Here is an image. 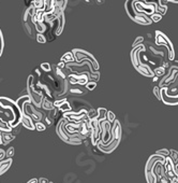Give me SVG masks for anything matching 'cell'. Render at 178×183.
<instances>
[{"label":"cell","mask_w":178,"mask_h":183,"mask_svg":"<svg viewBox=\"0 0 178 183\" xmlns=\"http://www.w3.org/2000/svg\"><path fill=\"white\" fill-rule=\"evenodd\" d=\"M152 93L155 94V96H156V98L158 100H161L162 101V97H161V88L159 87V85L158 86H155L153 87V90H152Z\"/></svg>","instance_id":"7402d4cb"},{"label":"cell","mask_w":178,"mask_h":183,"mask_svg":"<svg viewBox=\"0 0 178 183\" xmlns=\"http://www.w3.org/2000/svg\"><path fill=\"white\" fill-rule=\"evenodd\" d=\"M143 43H144V37L139 36V37H137L135 39V41L133 42L132 47H133V49H134V47H139V45H142Z\"/></svg>","instance_id":"44dd1931"},{"label":"cell","mask_w":178,"mask_h":183,"mask_svg":"<svg viewBox=\"0 0 178 183\" xmlns=\"http://www.w3.org/2000/svg\"><path fill=\"white\" fill-rule=\"evenodd\" d=\"M170 157L172 158L175 166L178 164V151L176 150H170Z\"/></svg>","instance_id":"d6986e66"},{"label":"cell","mask_w":178,"mask_h":183,"mask_svg":"<svg viewBox=\"0 0 178 183\" xmlns=\"http://www.w3.org/2000/svg\"><path fill=\"white\" fill-rule=\"evenodd\" d=\"M20 123L24 127H26L27 129L30 130H34L36 129V123L33 122V120L28 115H23L22 119H20Z\"/></svg>","instance_id":"9c48e42d"},{"label":"cell","mask_w":178,"mask_h":183,"mask_svg":"<svg viewBox=\"0 0 178 183\" xmlns=\"http://www.w3.org/2000/svg\"><path fill=\"white\" fill-rule=\"evenodd\" d=\"M23 126V125H22V123L20 124V125H17L16 127H14L13 129H12V134H13L14 136H16L17 134H20V127Z\"/></svg>","instance_id":"4dcf8cb0"},{"label":"cell","mask_w":178,"mask_h":183,"mask_svg":"<svg viewBox=\"0 0 178 183\" xmlns=\"http://www.w3.org/2000/svg\"><path fill=\"white\" fill-rule=\"evenodd\" d=\"M4 36H2V33H1V30H0V56H1V54H2V51H4Z\"/></svg>","instance_id":"f1b7e54d"},{"label":"cell","mask_w":178,"mask_h":183,"mask_svg":"<svg viewBox=\"0 0 178 183\" xmlns=\"http://www.w3.org/2000/svg\"><path fill=\"white\" fill-rule=\"evenodd\" d=\"M46 125L44 122H39V123H36V129L38 131H44V130L46 129Z\"/></svg>","instance_id":"cb8c5ba5"},{"label":"cell","mask_w":178,"mask_h":183,"mask_svg":"<svg viewBox=\"0 0 178 183\" xmlns=\"http://www.w3.org/2000/svg\"><path fill=\"white\" fill-rule=\"evenodd\" d=\"M14 155V148H9L6 151V157L7 158H12V156Z\"/></svg>","instance_id":"83f0119b"},{"label":"cell","mask_w":178,"mask_h":183,"mask_svg":"<svg viewBox=\"0 0 178 183\" xmlns=\"http://www.w3.org/2000/svg\"><path fill=\"white\" fill-rule=\"evenodd\" d=\"M155 42L157 45L159 47H163L166 49L167 51V55H168V59L170 60H174L175 59V50H174V45L172 43V41L170 40L165 33H163L160 30H156V38H155Z\"/></svg>","instance_id":"3957f363"},{"label":"cell","mask_w":178,"mask_h":183,"mask_svg":"<svg viewBox=\"0 0 178 183\" xmlns=\"http://www.w3.org/2000/svg\"><path fill=\"white\" fill-rule=\"evenodd\" d=\"M27 183H39V179H36V178H34V179L30 180V181H28Z\"/></svg>","instance_id":"1f68e13d"},{"label":"cell","mask_w":178,"mask_h":183,"mask_svg":"<svg viewBox=\"0 0 178 183\" xmlns=\"http://www.w3.org/2000/svg\"><path fill=\"white\" fill-rule=\"evenodd\" d=\"M166 2H171V4H178V0H168Z\"/></svg>","instance_id":"d6a6232c"},{"label":"cell","mask_w":178,"mask_h":183,"mask_svg":"<svg viewBox=\"0 0 178 183\" xmlns=\"http://www.w3.org/2000/svg\"><path fill=\"white\" fill-rule=\"evenodd\" d=\"M162 15L161 14H159V13H155V14H152L151 16H150V18H151L152 20V23H158V22H160V20H162Z\"/></svg>","instance_id":"4316f807"},{"label":"cell","mask_w":178,"mask_h":183,"mask_svg":"<svg viewBox=\"0 0 178 183\" xmlns=\"http://www.w3.org/2000/svg\"><path fill=\"white\" fill-rule=\"evenodd\" d=\"M153 72H155V77L160 78L165 73V68L164 67H158V68H156V69L153 70Z\"/></svg>","instance_id":"ffe728a7"},{"label":"cell","mask_w":178,"mask_h":183,"mask_svg":"<svg viewBox=\"0 0 178 183\" xmlns=\"http://www.w3.org/2000/svg\"><path fill=\"white\" fill-rule=\"evenodd\" d=\"M106 120L109 121V123L113 124L116 120H117V119H116V115L113 111H109V112H107V119H106Z\"/></svg>","instance_id":"d4e9b609"},{"label":"cell","mask_w":178,"mask_h":183,"mask_svg":"<svg viewBox=\"0 0 178 183\" xmlns=\"http://www.w3.org/2000/svg\"><path fill=\"white\" fill-rule=\"evenodd\" d=\"M156 154H158V155H161V156L163 157H168L170 156V150H167V149H161V150H158L157 152H156Z\"/></svg>","instance_id":"603a6c76"},{"label":"cell","mask_w":178,"mask_h":183,"mask_svg":"<svg viewBox=\"0 0 178 183\" xmlns=\"http://www.w3.org/2000/svg\"><path fill=\"white\" fill-rule=\"evenodd\" d=\"M85 87L88 90H93L97 87V83H96V82H89V83L87 84Z\"/></svg>","instance_id":"f546056e"},{"label":"cell","mask_w":178,"mask_h":183,"mask_svg":"<svg viewBox=\"0 0 178 183\" xmlns=\"http://www.w3.org/2000/svg\"><path fill=\"white\" fill-rule=\"evenodd\" d=\"M72 54L74 55V58H75L76 63H82V61H89V63L93 65V70L98 72L100 70V65L98 63V60L95 58L91 53H89L85 50H81V49H74V50L71 51Z\"/></svg>","instance_id":"277c9868"},{"label":"cell","mask_w":178,"mask_h":183,"mask_svg":"<svg viewBox=\"0 0 178 183\" xmlns=\"http://www.w3.org/2000/svg\"><path fill=\"white\" fill-rule=\"evenodd\" d=\"M167 88V87H166ZM166 88H161V97L162 101L166 105V106H178V96H172L167 94Z\"/></svg>","instance_id":"ba28073f"},{"label":"cell","mask_w":178,"mask_h":183,"mask_svg":"<svg viewBox=\"0 0 178 183\" xmlns=\"http://www.w3.org/2000/svg\"><path fill=\"white\" fill-rule=\"evenodd\" d=\"M162 4L161 1H158V4H157V10H156V13L161 14L162 16H163V15H165V14H166V12H167L168 7H167V6H166V4Z\"/></svg>","instance_id":"4fadbf2b"},{"label":"cell","mask_w":178,"mask_h":183,"mask_svg":"<svg viewBox=\"0 0 178 183\" xmlns=\"http://www.w3.org/2000/svg\"><path fill=\"white\" fill-rule=\"evenodd\" d=\"M87 117H88L89 121L95 120V119H98V109L91 108V109L88 111V113H87Z\"/></svg>","instance_id":"e0dca14e"},{"label":"cell","mask_w":178,"mask_h":183,"mask_svg":"<svg viewBox=\"0 0 178 183\" xmlns=\"http://www.w3.org/2000/svg\"><path fill=\"white\" fill-rule=\"evenodd\" d=\"M125 11H127L129 17H130L133 22H135L136 24L144 25V26H148V25H151L152 24V20H151V18H150V16H148V15H146V14L136 10L135 7H134V4H133V0L125 1Z\"/></svg>","instance_id":"7a4b0ae2"},{"label":"cell","mask_w":178,"mask_h":183,"mask_svg":"<svg viewBox=\"0 0 178 183\" xmlns=\"http://www.w3.org/2000/svg\"><path fill=\"white\" fill-rule=\"evenodd\" d=\"M50 183H53V182H50Z\"/></svg>","instance_id":"836d02e7"},{"label":"cell","mask_w":178,"mask_h":183,"mask_svg":"<svg viewBox=\"0 0 178 183\" xmlns=\"http://www.w3.org/2000/svg\"><path fill=\"white\" fill-rule=\"evenodd\" d=\"M107 112H109V110L106 108H99L98 109V120L100 122L105 121L107 119Z\"/></svg>","instance_id":"5bb4252c"},{"label":"cell","mask_w":178,"mask_h":183,"mask_svg":"<svg viewBox=\"0 0 178 183\" xmlns=\"http://www.w3.org/2000/svg\"><path fill=\"white\" fill-rule=\"evenodd\" d=\"M90 71H84L81 73H74V74H69L68 76V81L71 85H78V86H86L90 82Z\"/></svg>","instance_id":"5b68a950"},{"label":"cell","mask_w":178,"mask_h":183,"mask_svg":"<svg viewBox=\"0 0 178 183\" xmlns=\"http://www.w3.org/2000/svg\"><path fill=\"white\" fill-rule=\"evenodd\" d=\"M14 138H15V136L12 133H2L1 131V140H2V144L4 146L9 144L12 140H14Z\"/></svg>","instance_id":"8fae6325"},{"label":"cell","mask_w":178,"mask_h":183,"mask_svg":"<svg viewBox=\"0 0 178 183\" xmlns=\"http://www.w3.org/2000/svg\"><path fill=\"white\" fill-rule=\"evenodd\" d=\"M60 61H62V63H64L67 65V64H69V63L75 61V58H74V55L72 54V52H68V53H66L61 57Z\"/></svg>","instance_id":"7c38bea8"},{"label":"cell","mask_w":178,"mask_h":183,"mask_svg":"<svg viewBox=\"0 0 178 183\" xmlns=\"http://www.w3.org/2000/svg\"><path fill=\"white\" fill-rule=\"evenodd\" d=\"M57 22H58V25H57V30H56V33H55V36H60L61 33L63 31L64 24H66V16H64V12L61 13L59 16L57 17Z\"/></svg>","instance_id":"30bf717a"},{"label":"cell","mask_w":178,"mask_h":183,"mask_svg":"<svg viewBox=\"0 0 178 183\" xmlns=\"http://www.w3.org/2000/svg\"><path fill=\"white\" fill-rule=\"evenodd\" d=\"M32 6L34 7V9H36V11L44 10V8H45L44 0H34V1H32Z\"/></svg>","instance_id":"2e32d148"},{"label":"cell","mask_w":178,"mask_h":183,"mask_svg":"<svg viewBox=\"0 0 178 183\" xmlns=\"http://www.w3.org/2000/svg\"><path fill=\"white\" fill-rule=\"evenodd\" d=\"M143 51H146V47L144 44H142V45H139V47H137L132 49L131 53H130L132 65H133V67H134V69H135L139 73H141L142 76L147 77V78H153L155 77L153 70H152L147 64L143 63L142 59H141L139 54L142 53Z\"/></svg>","instance_id":"6da1fadb"},{"label":"cell","mask_w":178,"mask_h":183,"mask_svg":"<svg viewBox=\"0 0 178 183\" xmlns=\"http://www.w3.org/2000/svg\"><path fill=\"white\" fill-rule=\"evenodd\" d=\"M59 111L61 112V113H66V112H70V111H73V109H72V106H71V103L69 102V100L67 101L66 103H63L62 106H60L59 108Z\"/></svg>","instance_id":"9a60e30c"},{"label":"cell","mask_w":178,"mask_h":183,"mask_svg":"<svg viewBox=\"0 0 178 183\" xmlns=\"http://www.w3.org/2000/svg\"><path fill=\"white\" fill-rule=\"evenodd\" d=\"M36 41H38L39 43H46V42H47L45 36H44V35H42V33H36Z\"/></svg>","instance_id":"484cf974"},{"label":"cell","mask_w":178,"mask_h":183,"mask_svg":"<svg viewBox=\"0 0 178 183\" xmlns=\"http://www.w3.org/2000/svg\"><path fill=\"white\" fill-rule=\"evenodd\" d=\"M40 68H41V70L42 71H44V72L46 73H50L52 71H53V68H52V65L48 63H43L40 65Z\"/></svg>","instance_id":"ac0fdd59"},{"label":"cell","mask_w":178,"mask_h":183,"mask_svg":"<svg viewBox=\"0 0 178 183\" xmlns=\"http://www.w3.org/2000/svg\"><path fill=\"white\" fill-rule=\"evenodd\" d=\"M119 143H120V140L114 139L113 140V142L109 143V144H106V146H104V144H102L101 142H99L98 144H97V148H98L102 153L109 154V153H112L113 151L116 150V148L119 146Z\"/></svg>","instance_id":"52a82bcc"},{"label":"cell","mask_w":178,"mask_h":183,"mask_svg":"<svg viewBox=\"0 0 178 183\" xmlns=\"http://www.w3.org/2000/svg\"><path fill=\"white\" fill-rule=\"evenodd\" d=\"M133 4L137 11L142 12V13L148 15V16H151L152 14L156 13V10H157V4L158 2H148V1H139V0H133Z\"/></svg>","instance_id":"8992f818"}]
</instances>
